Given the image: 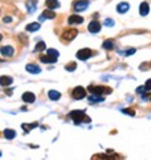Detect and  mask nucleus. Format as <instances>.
Here are the masks:
<instances>
[{
    "mask_svg": "<svg viewBox=\"0 0 151 160\" xmlns=\"http://www.w3.org/2000/svg\"><path fill=\"white\" fill-rule=\"evenodd\" d=\"M71 118L74 121V124H81V122H83V121H87V122H89L91 120L86 116V114L83 112V111H81V110H74V111H72L71 112Z\"/></svg>",
    "mask_w": 151,
    "mask_h": 160,
    "instance_id": "obj_1",
    "label": "nucleus"
},
{
    "mask_svg": "<svg viewBox=\"0 0 151 160\" xmlns=\"http://www.w3.org/2000/svg\"><path fill=\"white\" fill-rule=\"evenodd\" d=\"M88 91L92 93H98V95H103V93L109 95V93H112V88L106 87V86H89Z\"/></svg>",
    "mask_w": 151,
    "mask_h": 160,
    "instance_id": "obj_2",
    "label": "nucleus"
},
{
    "mask_svg": "<svg viewBox=\"0 0 151 160\" xmlns=\"http://www.w3.org/2000/svg\"><path fill=\"white\" fill-rule=\"evenodd\" d=\"M77 34H78V30H77V29H67V30H64V33L61 35V39H62L64 43H68V42L73 41V39L77 37Z\"/></svg>",
    "mask_w": 151,
    "mask_h": 160,
    "instance_id": "obj_3",
    "label": "nucleus"
},
{
    "mask_svg": "<svg viewBox=\"0 0 151 160\" xmlns=\"http://www.w3.org/2000/svg\"><path fill=\"white\" fill-rule=\"evenodd\" d=\"M92 56V50L89 48H82L77 52V58L81 61H86Z\"/></svg>",
    "mask_w": 151,
    "mask_h": 160,
    "instance_id": "obj_4",
    "label": "nucleus"
},
{
    "mask_svg": "<svg viewBox=\"0 0 151 160\" xmlns=\"http://www.w3.org/2000/svg\"><path fill=\"white\" fill-rule=\"evenodd\" d=\"M72 97H73L74 100H82V98H85V97H86V90H85L83 87H81V86L76 87V88L73 90V92H72Z\"/></svg>",
    "mask_w": 151,
    "mask_h": 160,
    "instance_id": "obj_5",
    "label": "nucleus"
},
{
    "mask_svg": "<svg viewBox=\"0 0 151 160\" xmlns=\"http://www.w3.org/2000/svg\"><path fill=\"white\" fill-rule=\"evenodd\" d=\"M88 5H89L88 0H77L73 5V8H74L76 11H83L88 8Z\"/></svg>",
    "mask_w": 151,
    "mask_h": 160,
    "instance_id": "obj_6",
    "label": "nucleus"
},
{
    "mask_svg": "<svg viewBox=\"0 0 151 160\" xmlns=\"http://www.w3.org/2000/svg\"><path fill=\"white\" fill-rule=\"evenodd\" d=\"M88 30L91 33H98L101 30V24L98 22H96V20H92L88 25Z\"/></svg>",
    "mask_w": 151,
    "mask_h": 160,
    "instance_id": "obj_7",
    "label": "nucleus"
},
{
    "mask_svg": "<svg viewBox=\"0 0 151 160\" xmlns=\"http://www.w3.org/2000/svg\"><path fill=\"white\" fill-rule=\"evenodd\" d=\"M22 98H23V101H24V102L32 103V102H34V101H35V95H34L33 92H25V93H23Z\"/></svg>",
    "mask_w": 151,
    "mask_h": 160,
    "instance_id": "obj_8",
    "label": "nucleus"
},
{
    "mask_svg": "<svg viewBox=\"0 0 151 160\" xmlns=\"http://www.w3.org/2000/svg\"><path fill=\"white\" fill-rule=\"evenodd\" d=\"M83 23V18L82 17H79V15H76V14H73V15H71L70 18H68V24H82Z\"/></svg>",
    "mask_w": 151,
    "mask_h": 160,
    "instance_id": "obj_9",
    "label": "nucleus"
},
{
    "mask_svg": "<svg viewBox=\"0 0 151 160\" xmlns=\"http://www.w3.org/2000/svg\"><path fill=\"white\" fill-rule=\"evenodd\" d=\"M26 71H28L29 73H33V74H38V73H40V67L39 66H37V64H32V63H29V64H26Z\"/></svg>",
    "mask_w": 151,
    "mask_h": 160,
    "instance_id": "obj_10",
    "label": "nucleus"
},
{
    "mask_svg": "<svg viewBox=\"0 0 151 160\" xmlns=\"http://www.w3.org/2000/svg\"><path fill=\"white\" fill-rule=\"evenodd\" d=\"M2 54L5 56V57H13V54H14V48L10 47V46L2 47Z\"/></svg>",
    "mask_w": 151,
    "mask_h": 160,
    "instance_id": "obj_11",
    "label": "nucleus"
},
{
    "mask_svg": "<svg viewBox=\"0 0 151 160\" xmlns=\"http://www.w3.org/2000/svg\"><path fill=\"white\" fill-rule=\"evenodd\" d=\"M38 0H28V2L25 3V6H26V9H28V11L29 13H34L35 11V9H37V3Z\"/></svg>",
    "mask_w": 151,
    "mask_h": 160,
    "instance_id": "obj_12",
    "label": "nucleus"
},
{
    "mask_svg": "<svg viewBox=\"0 0 151 160\" xmlns=\"http://www.w3.org/2000/svg\"><path fill=\"white\" fill-rule=\"evenodd\" d=\"M44 18H46V19H54V18H56V13L52 11V10H44L43 14L40 15L39 20H43Z\"/></svg>",
    "mask_w": 151,
    "mask_h": 160,
    "instance_id": "obj_13",
    "label": "nucleus"
},
{
    "mask_svg": "<svg viewBox=\"0 0 151 160\" xmlns=\"http://www.w3.org/2000/svg\"><path fill=\"white\" fill-rule=\"evenodd\" d=\"M103 96L102 95H98V93H93L92 96L88 97V101L91 103H96V102H103Z\"/></svg>",
    "mask_w": 151,
    "mask_h": 160,
    "instance_id": "obj_14",
    "label": "nucleus"
},
{
    "mask_svg": "<svg viewBox=\"0 0 151 160\" xmlns=\"http://www.w3.org/2000/svg\"><path fill=\"white\" fill-rule=\"evenodd\" d=\"M4 136H5V139L11 140V139H14L17 136V132H15V130H13V129H5L4 130Z\"/></svg>",
    "mask_w": 151,
    "mask_h": 160,
    "instance_id": "obj_15",
    "label": "nucleus"
},
{
    "mask_svg": "<svg viewBox=\"0 0 151 160\" xmlns=\"http://www.w3.org/2000/svg\"><path fill=\"white\" fill-rule=\"evenodd\" d=\"M129 9H130L129 3H120V4L117 5V11L120 13V14H125V13H126Z\"/></svg>",
    "mask_w": 151,
    "mask_h": 160,
    "instance_id": "obj_16",
    "label": "nucleus"
},
{
    "mask_svg": "<svg viewBox=\"0 0 151 160\" xmlns=\"http://www.w3.org/2000/svg\"><path fill=\"white\" fill-rule=\"evenodd\" d=\"M57 58L58 57H53V56L47 54V56H42V57H40V61H42L43 63H56Z\"/></svg>",
    "mask_w": 151,
    "mask_h": 160,
    "instance_id": "obj_17",
    "label": "nucleus"
},
{
    "mask_svg": "<svg viewBox=\"0 0 151 160\" xmlns=\"http://www.w3.org/2000/svg\"><path fill=\"white\" fill-rule=\"evenodd\" d=\"M149 11H150V5L147 3H141V5H140V14L142 17H145V15L149 14Z\"/></svg>",
    "mask_w": 151,
    "mask_h": 160,
    "instance_id": "obj_18",
    "label": "nucleus"
},
{
    "mask_svg": "<svg viewBox=\"0 0 151 160\" xmlns=\"http://www.w3.org/2000/svg\"><path fill=\"white\" fill-rule=\"evenodd\" d=\"M11 82H13V78H11V77L2 76V78H0V85H2L3 87H4V86H10Z\"/></svg>",
    "mask_w": 151,
    "mask_h": 160,
    "instance_id": "obj_19",
    "label": "nucleus"
},
{
    "mask_svg": "<svg viewBox=\"0 0 151 160\" xmlns=\"http://www.w3.org/2000/svg\"><path fill=\"white\" fill-rule=\"evenodd\" d=\"M39 28H40V24L39 23H30V24H28V25L25 26V30L26 32H35Z\"/></svg>",
    "mask_w": 151,
    "mask_h": 160,
    "instance_id": "obj_20",
    "label": "nucleus"
},
{
    "mask_svg": "<svg viewBox=\"0 0 151 160\" xmlns=\"http://www.w3.org/2000/svg\"><path fill=\"white\" fill-rule=\"evenodd\" d=\"M48 96H49V98H50V100H53V101H57V100H59V98H61V93H59L58 91H54V90H52V91H49V92H48Z\"/></svg>",
    "mask_w": 151,
    "mask_h": 160,
    "instance_id": "obj_21",
    "label": "nucleus"
},
{
    "mask_svg": "<svg viewBox=\"0 0 151 160\" xmlns=\"http://www.w3.org/2000/svg\"><path fill=\"white\" fill-rule=\"evenodd\" d=\"M46 5H47L49 9H56V8H59V3H58V0H46Z\"/></svg>",
    "mask_w": 151,
    "mask_h": 160,
    "instance_id": "obj_22",
    "label": "nucleus"
},
{
    "mask_svg": "<svg viewBox=\"0 0 151 160\" xmlns=\"http://www.w3.org/2000/svg\"><path fill=\"white\" fill-rule=\"evenodd\" d=\"M37 126H38L37 122H33V124H23V125H22V129L26 132V134H28V132H29L32 129H34V127H37Z\"/></svg>",
    "mask_w": 151,
    "mask_h": 160,
    "instance_id": "obj_23",
    "label": "nucleus"
},
{
    "mask_svg": "<svg viewBox=\"0 0 151 160\" xmlns=\"http://www.w3.org/2000/svg\"><path fill=\"white\" fill-rule=\"evenodd\" d=\"M113 41L112 39H107V41H105L103 42V48L105 49H108V50H111V49H113Z\"/></svg>",
    "mask_w": 151,
    "mask_h": 160,
    "instance_id": "obj_24",
    "label": "nucleus"
},
{
    "mask_svg": "<svg viewBox=\"0 0 151 160\" xmlns=\"http://www.w3.org/2000/svg\"><path fill=\"white\" fill-rule=\"evenodd\" d=\"M46 49V42H38V44L34 48V52H40Z\"/></svg>",
    "mask_w": 151,
    "mask_h": 160,
    "instance_id": "obj_25",
    "label": "nucleus"
},
{
    "mask_svg": "<svg viewBox=\"0 0 151 160\" xmlns=\"http://www.w3.org/2000/svg\"><path fill=\"white\" fill-rule=\"evenodd\" d=\"M76 68H77L76 62H72V63H70V64H67V66H66V70H67L68 72H73Z\"/></svg>",
    "mask_w": 151,
    "mask_h": 160,
    "instance_id": "obj_26",
    "label": "nucleus"
},
{
    "mask_svg": "<svg viewBox=\"0 0 151 160\" xmlns=\"http://www.w3.org/2000/svg\"><path fill=\"white\" fill-rule=\"evenodd\" d=\"M47 54H49V56H53V57H58V56H59V53H58V50H57V49L49 48V49H48V52H47Z\"/></svg>",
    "mask_w": 151,
    "mask_h": 160,
    "instance_id": "obj_27",
    "label": "nucleus"
},
{
    "mask_svg": "<svg viewBox=\"0 0 151 160\" xmlns=\"http://www.w3.org/2000/svg\"><path fill=\"white\" fill-rule=\"evenodd\" d=\"M105 25H107V26H113L115 23H113V20H112L111 18H107V19L105 20Z\"/></svg>",
    "mask_w": 151,
    "mask_h": 160,
    "instance_id": "obj_28",
    "label": "nucleus"
},
{
    "mask_svg": "<svg viewBox=\"0 0 151 160\" xmlns=\"http://www.w3.org/2000/svg\"><path fill=\"white\" fill-rule=\"evenodd\" d=\"M136 52V49L135 48H131V49H129L127 52H125V53H121V54H125V56H131V54H133V53Z\"/></svg>",
    "mask_w": 151,
    "mask_h": 160,
    "instance_id": "obj_29",
    "label": "nucleus"
},
{
    "mask_svg": "<svg viewBox=\"0 0 151 160\" xmlns=\"http://www.w3.org/2000/svg\"><path fill=\"white\" fill-rule=\"evenodd\" d=\"M144 91H147L145 86H140V87H137V90H136V92H137V93H140V95H142Z\"/></svg>",
    "mask_w": 151,
    "mask_h": 160,
    "instance_id": "obj_30",
    "label": "nucleus"
},
{
    "mask_svg": "<svg viewBox=\"0 0 151 160\" xmlns=\"http://www.w3.org/2000/svg\"><path fill=\"white\" fill-rule=\"evenodd\" d=\"M145 87H146V90H147V91H150V90H151V78H149L147 81H146Z\"/></svg>",
    "mask_w": 151,
    "mask_h": 160,
    "instance_id": "obj_31",
    "label": "nucleus"
},
{
    "mask_svg": "<svg viewBox=\"0 0 151 160\" xmlns=\"http://www.w3.org/2000/svg\"><path fill=\"white\" fill-rule=\"evenodd\" d=\"M122 112H123V114H129V115H131V116H133V115H135V112H133L132 110H130V109H125V110H122Z\"/></svg>",
    "mask_w": 151,
    "mask_h": 160,
    "instance_id": "obj_32",
    "label": "nucleus"
},
{
    "mask_svg": "<svg viewBox=\"0 0 151 160\" xmlns=\"http://www.w3.org/2000/svg\"><path fill=\"white\" fill-rule=\"evenodd\" d=\"M3 20H4L5 23H10V22H11V18H10V17H4Z\"/></svg>",
    "mask_w": 151,
    "mask_h": 160,
    "instance_id": "obj_33",
    "label": "nucleus"
}]
</instances>
